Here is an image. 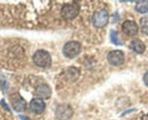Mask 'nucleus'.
Segmentation results:
<instances>
[{"mask_svg": "<svg viewBox=\"0 0 148 120\" xmlns=\"http://www.w3.org/2000/svg\"><path fill=\"white\" fill-rule=\"evenodd\" d=\"M81 51V44L76 40L67 42L64 46L62 52L66 58L73 59L76 57Z\"/></svg>", "mask_w": 148, "mask_h": 120, "instance_id": "obj_3", "label": "nucleus"}, {"mask_svg": "<svg viewBox=\"0 0 148 120\" xmlns=\"http://www.w3.org/2000/svg\"><path fill=\"white\" fill-rule=\"evenodd\" d=\"M143 81H144V83L145 84L146 86L148 87V71L145 72V74L144 75L143 77Z\"/></svg>", "mask_w": 148, "mask_h": 120, "instance_id": "obj_16", "label": "nucleus"}, {"mask_svg": "<svg viewBox=\"0 0 148 120\" xmlns=\"http://www.w3.org/2000/svg\"><path fill=\"white\" fill-rule=\"evenodd\" d=\"M109 36L111 43H113L115 45H121V41L119 39V35L116 30L111 29L110 30Z\"/></svg>", "mask_w": 148, "mask_h": 120, "instance_id": "obj_14", "label": "nucleus"}, {"mask_svg": "<svg viewBox=\"0 0 148 120\" xmlns=\"http://www.w3.org/2000/svg\"><path fill=\"white\" fill-rule=\"evenodd\" d=\"M0 104H1V105L2 106V107H4V108H5L6 110H7V111H10V108H9V106L7 105V104L5 103V101H4V100H1V103H0Z\"/></svg>", "mask_w": 148, "mask_h": 120, "instance_id": "obj_17", "label": "nucleus"}, {"mask_svg": "<svg viewBox=\"0 0 148 120\" xmlns=\"http://www.w3.org/2000/svg\"><path fill=\"white\" fill-rule=\"evenodd\" d=\"M136 11L141 14H144L148 11V1H139L135 7Z\"/></svg>", "mask_w": 148, "mask_h": 120, "instance_id": "obj_13", "label": "nucleus"}, {"mask_svg": "<svg viewBox=\"0 0 148 120\" xmlns=\"http://www.w3.org/2000/svg\"><path fill=\"white\" fill-rule=\"evenodd\" d=\"M124 54L121 51L114 50L110 51L107 56L108 63L112 66H120L124 62Z\"/></svg>", "mask_w": 148, "mask_h": 120, "instance_id": "obj_6", "label": "nucleus"}, {"mask_svg": "<svg viewBox=\"0 0 148 120\" xmlns=\"http://www.w3.org/2000/svg\"><path fill=\"white\" fill-rule=\"evenodd\" d=\"M130 48L132 49L134 52L139 54H142L145 52L146 49L145 44L144 42L142 41L140 39H134L130 43Z\"/></svg>", "mask_w": 148, "mask_h": 120, "instance_id": "obj_11", "label": "nucleus"}, {"mask_svg": "<svg viewBox=\"0 0 148 120\" xmlns=\"http://www.w3.org/2000/svg\"><path fill=\"white\" fill-rule=\"evenodd\" d=\"M19 117H20L21 120H30V118H28V117L24 115H20L19 116Z\"/></svg>", "mask_w": 148, "mask_h": 120, "instance_id": "obj_18", "label": "nucleus"}, {"mask_svg": "<svg viewBox=\"0 0 148 120\" xmlns=\"http://www.w3.org/2000/svg\"><path fill=\"white\" fill-rule=\"evenodd\" d=\"M11 103L13 108L17 112H23L25 111L27 107L26 101L19 94H14L12 95Z\"/></svg>", "mask_w": 148, "mask_h": 120, "instance_id": "obj_8", "label": "nucleus"}, {"mask_svg": "<svg viewBox=\"0 0 148 120\" xmlns=\"http://www.w3.org/2000/svg\"><path fill=\"white\" fill-rule=\"evenodd\" d=\"M30 108L34 114H40L46 109V104L41 98H33L30 102Z\"/></svg>", "mask_w": 148, "mask_h": 120, "instance_id": "obj_9", "label": "nucleus"}, {"mask_svg": "<svg viewBox=\"0 0 148 120\" xmlns=\"http://www.w3.org/2000/svg\"><path fill=\"white\" fill-rule=\"evenodd\" d=\"M121 27L124 34L131 37L136 36L139 31L138 25L134 20H126L123 23Z\"/></svg>", "mask_w": 148, "mask_h": 120, "instance_id": "obj_7", "label": "nucleus"}, {"mask_svg": "<svg viewBox=\"0 0 148 120\" xmlns=\"http://www.w3.org/2000/svg\"><path fill=\"white\" fill-rule=\"evenodd\" d=\"M66 79L69 80V81H75L79 75V72L77 69L73 67H70L66 69Z\"/></svg>", "mask_w": 148, "mask_h": 120, "instance_id": "obj_12", "label": "nucleus"}, {"mask_svg": "<svg viewBox=\"0 0 148 120\" xmlns=\"http://www.w3.org/2000/svg\"><path fill=\"white\" fill-rule=\"evenodd\" d=\"M74 111L69 104H61L56 108L55 114L59 120H69L72 117Z\"/></svg>", "mask_w": 148, "mask_h": 120, "instance_id": "obj_5", "label": "nucleus"}, {"mask_svg": "<svg viewBox=\"0 0 148 120\" xmlns=\"http://www.w3.org/2000/svg\"><path fill=\"white\" fill-rule=\"evenodd\" d=\"M80 7L77 2L67 3L63 6L61 10V15L66 20L75 19L78 15Z\"/></svg>", "mask_w": 148, "mask_h": 120, "instance_id": "obj_2", "label": "nucleus"}, {"mask_svg": "<svg viewBox=\"0 0 148 120\" xmlns=\"http://www.w3.org/2000/svg\"><path fill=\"white\" fill-rule=\"evenodd\" d=\"M109 15L106 10H101L94 12L92 18V23L94 27L103 28L108 23Z\"/></svg>", "mask_w": 148, "mask_h": 120, "instance_id": "obj_4", "label": "nucleus"}, {"mask_svg": "<svg viewBox=\"0 0 148 120\" xmlns=\"http://www.w3.org/2000/svg\"><path fill=\"white\" fill-rule=\"evenodd\" d=\"M134 109H131V110H129V111H125V112L124 113V114H123L122 116H124V115H126V114H128V113H130V112H132V111H134Z\"/></svg>", "mask_w": 148, "mask_h": 120, "instance_id": "obj_20", "label": "nucleus"}, {"mask_svg": "<svg viewBox=\"0 0 148 120\" xmlns=\"http://www.w3.org/2000/svg\"><path fill=\"white\" fill-rule=\"evenodd\" d=\"M33 61L36 66L46 68L51 66L52 59L49 52L40 49L35 52L33 56Z\"/></svg>", "mask_w": 148, "mask_h": 120, "instance_id": "obj_1", "label": "nucleus"}, {"mask_svg": "<svg viewBox=\"0 0 148 120\" xmlns=\"http://www.w3.org/2000/svg\"><path fill=\"white\" fill-rule=\"evenodd\" d=\"M36 93L39 98L41 99H48L51 97L52 93L51 88L46 84H42L36 88Z\"/></svg>", "mask_w": 148, "mask_h": 120, "instance_id": "obj_10", "label": "nucleus"}, {"mask_svg": "<svg viewBox=\"0 0 148 120\" xmlns=\"http://www.w3.org/2000/svg\"><path fill=\"white\" fill-rule=\"evenodd\" d=\"M141 120H148V114L143 115V117H142Z\"/></svg>", "mask_w": 148, "mask_h": 120, "instance_id": "obj_19", "label": "nucleus"}, {"mask_svg": "<svg viewBox=\"0 0 148 120\" xmlns=\"http://www.w3.org/2000/svg\"><path fill=\"white\" fill-rule=\"evenodd\" d=\"M140 26L142 32L148 36V16H145L140 19Z\"/></svg>", "mask_w": 148, "mask_h": 120, "instance_id": "obj_15", "label": "nucleus"}]
</instances>
